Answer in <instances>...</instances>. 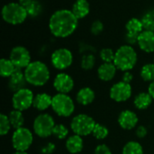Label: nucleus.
Instances as JSON below:
<instances>
[{
  "label": "nucleus",
  "instance_id": "1",
  "mask_svg": "<svg viewBox=\"0 0 154 154\" xmlns=\"http://www.w3.org/2000/svg\"><path fill=\"white\" fill-rule=\"evenodd\" d=\"M79 19L71 10L60 9L52 14L49 20V29L52 35L66 38L71 35L78 27Z\"/></svg>",
  "mask_w": 154,
  "mask_h": 154
},
{
  "label": "nucleus",
  "instance_id": "2",
  "mask_svg": "<svg viewBox=\"0 0 154 154\" xmlns=\"http://www.w3.org/2000/svg\"><path fill=\"white\" fill-rule=\"evenodd\" d=\"M23 72L27 84L33 87H42L46 85L51 78L48 66L41 60L32 61L24 69Z\"/></svg>",
  "mask_w": 154,
  "mask_h": 154
},
{
  "label": "nucleus",
  "instance_id": "3",
  "mask_svg": "<svg viewBox=\"0 0 154 154\" xmlns=\"http://www.w3.org/2000/svg\"><path fill=\"white\" fill-rule=\"evenodd\" d=\"M137 52L132 45L125 44L119 47L115 54L114 64L121 71L132 70L137 63Z\"/></svg>",
  "mask_w": 154,
  "mask_h": 154
},
{
  "label": "nucleus",
  "instance_id": "4",
  "mask_svg": "<svg viewBox=\"0 0 154 154\" xmlns=\"http://www.w3.org/2000/svg\"><path fill=\"white\" fill-rule=\"evenodd\" d=\"M74 100L69 94L57 93L52 96L51 109L60 117H69L75 112Z\"/></svg>",
  "mask_w": 154,
  "mask_h": 154
},
{
  "label": "nucleus",
  "instance_id": "5",
  "mask_svg": "<svg viewBox=\"0 0 154 154\" xmlns=\"http://www.w3.org/2000/svg\"><path fill=\"white\" fill-rule=\"evenodd\" d=\"M2 18L3 20L13 25L23 23L28 17L25 7L21 5L19 3H8L2 8Z\"/></svg>",
  "mask_w": 154,
  "mask_h": 154
},
{
  "label": "nucleus",
  "instance_id": "6",
  "mask_svg": "<svg viewBox=\"0 0 154 154\" xmlns=\"http://www.w3.org/2000/svg\"><path fill=\"white\" fill-rule=\"evenodd\" d=\"M55 125V120L52 116L48 113H41L33 119V134L42 139L48 138L52 135Z\"/></svg>",
  "mask_w": 154,
  "mask_h": 154
},
{
  "label": "nucleus",
  "instance_id": "7",
  "mask_svg": "<svg viewBox=\"0 0 154 154\" xmlns=\"http://www.w3.org/2000/svg\"><path fill=\"white\" fill-rule=\"evenodd\" d=\"M97 122L87 114H79L72 117L70 121V130L73 134L79 136H88L92 134Z\"/></svg>",
  "mask_w": 154,
  "mask_h": 154
},
{
  "label": "nucleus",
  "instance_id": "8",
  "mask_svg": "<svg viewBox=\"0 0 154 154\" xmlns=\"http://www.w3.org/2000/svg\"><path fill=\"white\" fill-rule=\"evenodd\" d=\"M33 143V133L27 127L14 130L11 136V144L15 152H27Z\"/></svg>",
  "mask_w": 154,
  "mask_h": 154
},
{
  "label": "nucleus",
  "instance_id": "9",
  "mask_svg": "<svg viewBox=\"0 0 154 154\" xmlns=\"http://www.w3.org/2000/svg\"><path fill=\"white\" fill-rule=\"evenodd\" d=\"M33 99L34 94L30 88H23L22 89H19L14 92L11 98L13 109L19 110L22 112L26 111L32 106Z\"/></svg>",
  "mask_w": 154,
  "mask_h": 154
},
{
  "label": "nucleus",
  "instance_id": "10",
  "mask_svg": "<svg viewBox=\"0 0 154 154\" xmlns=\"http://www.w3.org/2000/svg\"><path fill=\"white\" fill-rule=\"evenodd\" d=\"M51 62L52 67L58 70L67 69L73 63L72 52L66 48L57 49L51 53Z\"/></svg>",
  "mask_w": 154,
  "mask_h": 154
},
{
  "label": "nucleus",
  "instance_id": "11",
  "mask_svg": "<svg viewBox=\"0 0 154 154\" xmlns=\"http://www.w3.org/2000/svg\"><path fill=\"white\" fill-rule=\"evenodd\" d=\"M132 95L133 88L131 84L125 83L122 80L115 83L109 90L110 98L116 103H122L129 100Z\"/></svg>",
  "mask_w": 154,
  "mask_h": 154
},
{
  "label": "nucleus",
  "instance_id": "12",
  "mask_svg": "<svg viewBox=\"0 0 154 154\" xmlns=\"http://www.w3.org/2000/svg\"><path fill=\"white\" fill-rule=\"evenodd\" d=\"M9 59L14 66L20 69H25L32 62L30 51L23 46L14 47L10 51Z\"/></svg>",
  "mask_w": 154,
  "mask_h": 154
},
{
  "label": "nucleus",
  "instance_id": "13",
  "mask_svg": "<svg viewBox=\"0 0 154 154\" xmlns=\"http://www.w3.org/2000/svg\"><path fill=\"white\" fill-rule=\"evenodd\" d=\"M52 85L58 93L69 94L74 88L75 82L70 75L65 72H60L55 76Z\"/></svg>",
  "mask_w": 154,
  "mask_h": 154
},
{
  "label": "nucleus",
  "instance_id": "14",
  "mask_svg": "<svg viewBox=\"0 0 154 154\" xmlns=\"http://www.w3.org/2000/svg\"><path fill=\"white\" fill-rule=\"evenodd\" d=\"M125 29H126L125 40L129 45H134L137 43L138 37L144 28L142 20L134 17L131 18L129 21H127L125 24Z\"/></svg>",
  "mask_w": 154,
  "mask_h": 154
},
{
  "label": "nucleus",
  "instance_id": "15",
  "mask_svg": "<svg viewBox=\"0 0 154 154\" xmlns=\"http://www.w3.org/2000/svg\"><path fill=\"white\" fill-rule=\"evenodd\" d=\"M117 122L122 129L128 131L136 127L139 122V118L135 112L129 109H125L119 114Z\"/></svg>",
  "mask_w": 154,
  "mask_h": 154
},
{
  "label": "nucleus",
  "instance_id": "16",
  "mask_svg": "<svg viewBox=\"0 0 154 154\" xmlns=\"http://www.w3.org/2000/svg\"><path fill=\"white\" fill-rule=\"evenodd\" d=\"M137 44L144 52H154V32L143 30L138 37Z\"/></svg>",
  "mask_w": 154,
  "mask_h": 154
},
{
  "label": "nucleus",
  "instance_id": "17",
  "mask_svg": "<svg viewBox=\"0 0 154 154\" xmlns=\"http://www.w3.org/2000/svg\"><path fill=\"white\" fill-rule=\"evenodd\" d=\"M97 77L100 80L108 82L113 80L117 72V68L113 62H103L97 69Z\"/></svg>",
  "mask_w": 154,
  "mask_h": 154
},
{
  "label": "nucleus",
  "instance_id": "18",
  "mask_svg": "<svg viewBox=\"0 0 154 154\" xmlns=\"http://www.w3.org/2000/svg\"><path fill=\"white\" fill-rule=\"evenodd\" d=\"M65 148L69 153H80L84 148V140L82 136H79L75 134L69 136L65 142Z\"/></svg>",
  "mask_w": 154,
  "mask_h": 154
},
{
  "label": "nucleus",
  "instance_id": "19",
  "mask_svg": "<svg viewBox=\"0 0 154 154\" xmlns=\"http://www.w3.org/2000/svg\"><path fill=\"white\" fill-rule=\"evenodd\" d=\"M26 84H27V81L25 79L24 72H23L22 69H17L14 71V73L9 78V80H8V88L13 92H15L23 88H26L25 87Z\"/></svg>",
  "mask_w": 154,
  "mask_h": 154
},
{
  "label": "nucleus",
  "instance_id": "20",
  "mask_svg": "<svg viewBox=\"0 0 154 154\" xmlns=\"http://www.w3.org/2000/svg\"><path fill=\"white\" fill-rule=\"evenodd\" d=\"M96 98L95 91L89 87H84L80 88L76 95V101L78 104L87 106L94 102Z\"/></svg>",
  "mask_w": 154,
  "mask_h": 154
},
{
  "label": "nucleus",
  "instance_id": "21",
  "mask_svg": "<svg viewBox=\"0 0 154 154\" xmlns=\"http://www.w3.org/2000/svg\"><path fill=\"white\" fill-rule=\"evenodd\" d=\"M51 103H52V97L48 93L42 92V93H38L34 96L32 106L36 110L40 112H43L49 109L50 107H51Z\"/></svg>",
  "mask_w": 154,
  "mask_h": 154
},
{
  "label": "nucleus",
  "instance_id": "22",
  "mask_svg": "<svg viewBox=\"0 0 154 154\" xmlns=\"http://www.w3.org/2000/svg\"><path fill=\"white\" fill-rule=\"evenodd\" d=\"M153 98L148 92H141L134 98V106L138 110H146L152 104Z\"/></svg>",
  "mask_w": 154,
  "mask_h": 154
},
{
  "label": "nucleus",
  "instance_id": "23",
  "mask_svg": "<svg viewBox=\"0 0 154 154\" xmlns=\"http://www.w3.org/2000/svg\"><path fill=\"white\" fill-rule=\"evenodd\" d=\"M72 13L78 19L86 17L90 12V5L88 0H77L71 9Z\"/></svg>",
  "mask_w": 154,
  "mask_h": 154
},
{
  "label": "nucleus",
  "instance_id": "24",
  "mask_svg": "<svg viewBox=\"0 0 154 154\" xmlns=\"http://www.w3.org/2000/svg\"><path fill=\"white\" fill-rule=\"evenodd\" d=\"M16 69L17 68L14 66L10 59L2 58L0 60V75L2 78L9 79Z\"/></svg>",
  "mask_w": 154,
  "mask_h": 154
},
{
  "label": "nucleus",
  "instance_id": "25",
  "mask_svg": "<svg viewBox=\"0 0 154 154\" xmlns=\"http://www.w3.org/2000/svg\"><path fill=\"white\" fill-rule=\"evenodd\" d=\"M8 117H9V121L11 123L12 128L14 130L23 127L25 119H24V116H23V114L22 111L13 109L12 111L9 112Z\"/></svg>",
  "mask_w": 154,
  "mask_h": 154
},
{
  "label": "nucleus",
  "instance_id": "26",
  "mask_svg": "<svg viewBox=\"0 0 154 154\" xmlns=\"http://www.w3.org/2000/svg\"><path fill=\"white\" fill-rule=\"evenodd\" d=\"M122 154H143V148L140 143L136 141H130L124 145Z\"/></svg>",
  "mask_w": 154,
  "mask_h": 154
},
{
  "label": "nucleus",
  "instance_id": "27",
  "mask_svg": "<svg viewBox=\"0 0 154 154\" xmlns=\"http://www.w3.org/2000/svg\"><path fill=\"white\" fill-rule=\"evenodd\" d=\"M140 76L145 82H152L154 80V63H147L143 65L140 70Z\"/></svg>",
  "mask_w": 154,
  "mask_h": 154
},
{
  "label": "nucleus",
  "instance_id": "28",
  "mask_svg": "<svg viewBox=\"0 0 154 154\" xmlns=\"http://www.w3.org/2000/svg\"><path fill=\"white\" fill-rule=\"evenodd\" d=\"M108 134H109V130L106 125H101L99 123L96 124L94 130L92 132V135L95 139H97L98 141L105 140L106 138H107Z\"/></svg>",
  "mask_w": 154,
  "mask_h": 154
},
{
  "label": "nucleus",
  "instance_id": "29",
  "mask_svg": "<svg viewBox=\"0 0 154 154\" xmlns=\"http://www.w3.org/2000/svg\"><path fill=\"white\" fill-rule=\"evenodd\" d=\"M69 133V128L66 125H64L63 124H56L52 132V136H54L58 140H64L68 138Z\"/></svg>",
  "mask_w": 154,
  "mask_h": 154
},
{
  "label": "nucleus",
  "instance_id": "30",
  "mask_svg": "<svg viewBox=\"0 0 154 154\" xmlns=\"http://www.w3.org/2000/svg\"><path fill=\"white\" fill-rule=\"evenodd\" d=\"M11 129H12V125L9 121L8 116L5 114H1L0 115V134L2 136L7 135Z\"/></svg>",
  "mask_w": 154,
  "mask_h": 154
},
{
  "label": "nucleus",
  "instance_id": "31",
  "mask_svg": "<svg viewBox=\"0 0 154 154\" xmlns=\"http://www.w3.org/2000/svg\"><path fill=\"white\" fill-rule=\"evenodd\" d=\"M25 9L27 11L28 16H30V17H36V16H38L42 13V5L40 4L39 1L33 0L32 2V4H30Z\"/></svg>",
  "mask_w": 154,
  "mask_h": 154
},
{
  "label": "nucleus",
  "instance_id": "32",
  "mask_svg": "<svg viewBox=\"0 0 154 154\" xmlns=\"http://www.w3.org/2000/svg\"><path fill=\"white\" fill-rule=\"evenodd\" d=\"M96 64V58L93 54H85L80 62V66L84 70H90Z\"/></svg>",
  "mask_w": 154,
  "mask_h": 154
},
{
  "label": "nucleus",
  "instance_id": "33",
  "mask_svg": "<svg viewBox=\"0 0 154 154\" xmlns=\"http://www.w3.org/2000/svg\"><path fill=\"white\" fill-rule=\"evenodd\" d=\"M144 30L154 32V10L146 13L142 19Z\"/></svg>",
  "mask_w": 154,
  "mask_h": 154
},
{
  "label": "nucleus",
  "instance_id": "34",
  "mask_svg": "<svg viewBox=\"0 0 154 154\" xmlns=\"http://www.w3.org/2000/svg\"><path fill=\"white\" fill-rule=\"evenodd\" d=\"M116 52L110 48H104L101 50L99 55L103 62H114Z\"/></svg>",
  "mask_w": 154,
  "mask_h": 154
},
{
  "label": "nucleus",
  "instance_id": "35",
  "mask_svg": "<svg viewBox=\"0 0 154 154\" xmlns=\"http://www.w3.org/2000/svg\"><path fill=\"white\" fill-rule=\"evenodd\" d=\"M103 30H104V24L101 21L97 20L92 23L90 27V32L93 35H98L103 32Z\"/></svg>",
  "mask_w": 154,
  "mask_h": 154
},
{
  "label": "nucleus",
  "instance_id": "36",
  "mask_svg": "<svg viewBox=\"0 0 154 154\" xmlns=\"http://www.w3.org/2000/svg\"><path fill=\"white\" fill-rule=\"evenodd\" d=\"M56 151V145L52 142L46 143L41 148V153L42 154H53Z\"/></svg>",
  "mask_w": 154,
  "mask_h": 154
},
{
  "label": "nucleus",
  "instance_id": "37",
  "mask_svg": "<svg viewBox=\"0 0 154 154\" xmlns=\"http://www.w3.org/2000/svg\"><path fill=\"white\" fill-rule=\"evenodd\" d=\"M94 154H112V151L108 145L105 143H100L95 148Z\"/></svg>",
  "mask_w": 154,
  "mask_h": 154
},
{
  "label": "nucleus",
  "instance_id": "38",
  "mask_svg": "<svg viewBox=\"0 0 154 154\" xmlns=\"http://www.w3.org/2000/svg\"><path fill=\"white\" fill-rule=\"evenodd\" d=\"M148 134V130L144 125H139L135 129V135L139 139H143L147 136Z\"/></svg>",
  "mask_w": 154,
  "mask_h": 154
},
{
  "label": "nucleus",
  "instance_id": "39",
  "mask_svg": "<svg viewBox=\"0 0 154 154\" xmlns=\"http://www.w3.org/2000/svg\"><path fill=\"white\" fill-rule=\"evenodd\" d=\"M133 79H134V75L130 71H125L123 73L122 81H124L125 83H128V84H131V82L133 81Z\"/></svg>",
  "mask_w": 154,
  "mask_h": 154
},
{
  "label": "nucleus",
  "instance_id": "40",
  "mask_svg": "<svg viewBox=\"0 0 154 154\" xmlns=\"http://www.w3.org/2000/svg\"><path fill=\"white\" fill-rule=\"evenodd\" d=\"M148 93L151 95V97L153 98L154 100V80L150 82V84L148 86Z\"/></svg>",
  "mask_w": 154,
  "mask_h": 154
},
{
  "label": "nucleus",
  "instance_id": "41",
  "mask_svg": "<svg viewBox=\"0 0 154 154\" xmlns=\"http://www.w3.org/2000/svg\"><path fill=\"white\" fill-rule=\"evenodd\" d=\"M33 0H18V3L21 5H23V7H27L30 4H32V2Z\"/></svg>",
  "mask_w": 154,
  "mask_h": 154
},
{
  "label": "nucleus",
  "instance_id": "42",
  "mask_svg": "<svg viewBox=\"0 0 154 154\" xmlns=\"http://www.w3.org/2000/svg\"><path fill=\"white\" fill-rule=\"evenodd\" d=\"M13 154H29L27 152H14Z\"/></svg>",
  "mask_w": 154,
  "mask_h": 154
},
{
  "label": "nucleus",
  "instance_id": "43",
  "mask_svg": "<svg viewBox=\"0 0 154 154\" xmlns=\"http://www.w3.org/2000/svg\"><path fill=\"white\" fill-rule=\"evenodd\" d=\"M153 63H154V57H153Z\"/></svg>",
  "mask_w": 154,
  "mask_h": 154
},
{
  "label": "nucleus",
  "instance_id": "44",
  "mask_svg": "<svg viewBox=\"0 0 154 154\" xmlns=\"http://www.w3.org/2000/svg\"></svg>",
  "mask_w": 154,
  "mask_h": 154
}]
</instances>
